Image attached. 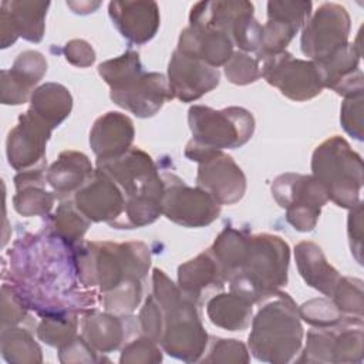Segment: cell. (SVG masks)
I'll return each instance as SVG.
<instances>
[{
	"mask_svg": "<svg viewBox=\"0 0 364 364\" xmlns=\"http://www.w3.org/2000/svg\"><path fill=\"white\" fill-rule=\"evenodd\" d=\"M246 246L247 236L230 226H226L209 249L226 282H229L240 267L246 253Z\"/></svg>",
	"mask_w": 364,
	"mask_h": 364,
	"instance_id": "4dcf8cb0",
	"label": "cell"
},
{
	"mask_svg": "<svg viewBox=\"0 0 364 364\" xmlns=\"http://www.w3.org/2000/svg\"><path fill=\"white\" fill-rule=\"evenodd\" d=\"M363 92L346 97L340 121L346 132L358 141H363Z\"/></svg>",
	"mask_w": 364,
	"mask_h": 364,
	"instance_id": "74e56055",
	"label": "cell"
},
{
	"mask_svg": "<svg viewBox=\"0 0 364 364\" xmlns=\"http://www.w3.org/2000/svg\"><path fill=\"white\" fill-rule=\"evenodd\" d=\"M310 1H269L267 23L263 26L262 46L257 51V61L280 51H284L294 34L311 16Z\"/></svg>",
	"mask_w": 364,
	"mask_h": 364,
	"instance_id": "2e32d148",
	"label": "cell"
},
{
	"mask_svg": "<svg viewBox=\"0 0 364 364\" xmlns=\"http://www.w3.org/2000/svg\"><path fill=\"white\" fill-rule=\"evenodd\" d=\"M94 171L88 156L77 151H64L47 169L46 179L58 196H67L82 188Z\"/></svg>",
	"mask_w": 364,
	"mask_h": 364,
	"instance_id": "d4e9b609",
	"label": "cell"
},
{
	"mask_svg": "<svg viewBox=\"0 0 364 364\" xmlns=\"http://www.w3.org/2000/svg\"><path fill=\"white\" fill-rule=\"evenodd\" d=\"M208 363H247L249 354L245 347L237 340H223L215 341L209 357L205 358Z\"/></svg>",
	"mask_w": 364,
	"mask_h": 364,
	"instance_id": "60d3db41",
	"label": "cell"
},
{
	"mask_svg": "<svg viewBox=\"0 0 364 364\" xmlns=\"http://www.w3.org/2000/svg\"><path fill=\"white\" fill-rule=\"evenodd\" d=\"M82 338L100 353L117 350L124 341L125 331L119 317L97 310H87L81 318Z\"/></svg>",
	"mask_w": 364,
	"mask_h": 364,
	"instance_id": "83f0119b",
	"label": "cell"
},
{
	"mask_svg": "<svg viewBox=\"0 0 364 364\" xmlns=\"http://www.w3.org/2000/svg\"><path fill=\"white\" fill-rule=\"evenodd\" d=\"M77 313H57L44 316L37 327V336L53 347H64L77 337Z\"/></svg>",
	"mask_w": 364,
	"mask_h": 364,
	"instance_id": "d6a6232c",
	"label": "cell"
},
{
	"mask_svg": "<svg viewBox=\"0 0 364 364\" xmlns=\"http://www.w3.org/2000/svg\"><path fill=\"white\" fill-rule=\"evenodd\" d=\"M47 71V61L38 51L18 54L10 70L1 71V102L18 105L27 101L31 88Z\"/></svg>",
	"mask_w": 364,
	"mask_h": 364,
	"instance_id": "7402d4cb",
	"label": "cell"
},
{
	"mask_svg": "<svg viewBox=\"0 0 364 364\" xmlns=\"http://www.w3.org/2000/svg\"><path fill=\"white\" fill-rule=\"evenodd\" d=\"M74 203L90 222H107L112 226L124 213L125 196L112 178L97 168L75 192Z\"/></svg>",
	"mask_w": 364,
	"mask_h": 364,
	"instance_id": "e0dca14e",
	"label": "cell"
},
{
	"mask_svg": "<svg viewBox=\"0 0 364 364\" xmlns=\"http://www.w3.org/2000/svg\"><path fill=\"white\" fill-rule=\"evenodd\" d=\"M264 300L252 321L250 351L264 363H289L299 353L303 341L299 307L283 291H276Z\"/></svg>",
	"mask_w": 364,
	"mask_h": 364,
	"instance_id": "5b68a950",
	"label": "cell"
},
{
	"mask_svg": "<svg viewBox=\"0 0 364 364\" xmlns=\"http://www.w3.org/2000/svg\"><path fill=\"white\" fill-rule=\"evenodd\" d=\"M64 54L67 61L77 67H88L95 60V53L92 47L84 40H71L64 47Z\"/></svg>",
	"mask_w": 364,
	"mask_h": 364,
	"instance_id": "ee69618b",
	"label": "cell"
},
{
	"mask_svg": "<svg viewBox=\"0 0 364 364\" xmlns=\"http://www.w3.org/2000/svg\"><path fill=\"white\" fill-rule=\"evenodd\" d=\"M252 301L235 291L213 296L206 304L210 321L229 331L245 330L250 324Z\"/></svg>",
	"mask_w": 364,
	"mask_h": 364,
	"instance_id": "f1b7e54d",
	"label": "cell"
},
{
	"mask_svg": "<svg viewBox=\"0 0 364 364\" xmlns=\"http://www.w3.org/2000/svg\"><path fill=\"white\" fill-rule=\"evenodd\" d=\"M225 282L220 267L209 250L188 260L178 269V287L193 301H198L208 287L220 289Z\"/></svg>",
	"mask_w": 364,
	"mask_h": 364,
	"instance_id": "4316f807",
	"label": "cell"
},
{
	"mask_svg": "<svg viewBox=\"0 0 364 364\" xmlns=\"http://www.w3.org/2000/svg\"><path fill=\"white\" fill-rule=\"evenodd\" d=\"M73 98L68 90L57 82H47L33 91L30 108L53 129L58 127L71 112Z\"/></svg>",
	"mask_w": 364,
	"mask_h": 364,
	"instance_id": "f546056e",
	"label": "cell"
},
{
	"mask_svg": "<svg viewBox=\"0 0 364 364\" xmlns=\"http://www.w3.org/2000/svg\"><path fill=\"white\" fill-rule=\"evenodd\" d=\"M58 236H26L10 252L13 286L28 309L48 316L90 310L95 293L78 290L74 252Z\"/></svg>",
	"mask_w": 364,
	"mask_h": 364,
	"instance_id": "6da1fadb",
	"label": "cell"
},
{
	"mask_svg": "<svg viewBox=\"0 0 364 364\" xmlns=\"http://www.w3.org/2000/svg\"><path fill=\"white\" fill-rule=\"evenodd\" d=\"M260 61L262 77L293 101L311 100L324 88L318 70L310 60L296 58L284 50Z\"/></svg>",
	"mask_w": 364,
	"mask_h": 364,
	"instance_id": "7c38bea8",
	"label": "cell"
},
{
	"mask_svg": "<svg viewBox=\"0 0 364 364\" xmlns=\"http://www.w3.org/2000/svg\"><path fill=\"white\" fill-rule=\"evenodd\" d=\"M28 307L18 296L13 286L3 283L1 286V323L3 327L16 326L26 317Z\"/></svg>",
	"mask_w": 364,
	"mask_h": 364,
	"instance_id": "ab89813d",
	"label": "cell"
},
{
	"mask_svg": "<svg viewBox=\"0 0 364 364\" xmlns=\"http://www.w3.org/2000/svg\"><path fill=\"white\" fill-rule=\"evenodd\" d=\"M104 81L109 85L111 100L141 118L155 115L172 98L168 80L159 73H145L135 53L109 61Z\"/></svg>",
	"mask_w": 364,
	"mask_h": 364,
	"instance_id": "52a82bcc",
	"label": "cell"
},
{
	"mask_svg": "<svg viewBox=\"0 0 364 364\" xmlns=\"http://www.w3.org/2000/svg\"><path fill=\"white\" fill-rule=\"evenodd\" d=\"M299 316L306 323L316 327H331L344 318L334 301L327 299H313L304 303L299 307Z\"/></svg>",
	"mask_w": 364,
	"mask_h": 364,
	"instance_id": "d590c367",
	"label": "cell"
},
{
	"mask_svg": "<svg viewBox=\"0 0 364 364\" xmlns=\"http://www.w3.org/2000/svg\"><path fill=\"white\" fill-rule=\"evenodd\" d=\"M162 213L172 222L186 228H200L212 223L220 213V205L202 188H191L172 175L162 173Z\"/></svg>",
	"mask_w": 364,
	"mask_h": 364,
	"instance_id": "4fadbf2b",
	"label": "cell"
},
{
	"mask_svg": "<svg viewBox=\"0 0 364 364\" xmlns=\"http://www.w3.org/2000/svg\"><path fill=\"white\" fill-rule=\"evenodd\" d=\"M289 257V245L282 237L267 233L247 236L242 264L229 280L230 291L252 303L267 299L287 283Z\"/></svg>",
	"mask_w": 364,
	"mask_h": 364,
	"instance_id": "8992f818",
	"label": "cell"
},
{
	"mask_svg": "<svg viewBox=\"0 0 364 364\" xmlns=\"http://www.w3.org/2000/svg\"><path fill=\"white\" fill-rule=\"evenodd\" d=\"M51 131L46 121L27 109L9 132L6 144L9 164L20 172L44 166L46 145Z\"/></svg>",
	"mask_w": 364,
	"mask_h": 364,
	"instance_id": "9a60e30c",
	"label": "cell"
},
{
	"mask_svg": "<svg viewBox=\"0 0 364 364\" xmlns=\"http://www.w3.org/2000/svg\"><path fill=\"white\" fill-rule=\"evenodd\" d=\"M97 168L109 175L125 196L124 213L112 225L114 228H142L158 219L162 213L165 186L146 152L129 148L115 158L97 161Z\"/></svg>",
	"mask_w": 364,
	"mask_h": 364,
	"instance_id": "7a4b0ae2",
	"label": "cell"
},
{
	"mask_svg": "<svg viewBox=\"0 0 364 364\" xmlns=\"http://www.w3.org/2000/svg\"><path fill=\"white\" fill-rule=\"evenodd\" d=\"M294 257L303 280L324 296H333L340 274L327 262L321 249L316 243L300 242L294 249Z\"/></svg>",
	"mask_w": 364,
	"mask_h": 364,
	"instance_id": "cb8c5ba5",
	"label": "cell"
},
{
	"mask_svg": "<svg viewBox=\"0 0 364 364\" xmlns=\"http://www.w3.org/2000/svg\"><path fill=\"white\" fill-rule=\"evenodd\" d=\"M78 282L108 293L125 283L142 282L151 264L148 247L141 242H88L74 252Z\"/></svg>",
	"mask_w": 364,
	"mask_h": 364,
	"instance_id": "3957f363",
	"label": "cell"
},
{
	"mask_svg": "<svg viewBox=\"0 0 364 364\" xmlns=\"http://www.w3.org/2000/svg\"><path fill=\"white\" fill-rule=\"evenodd\" d=\"M272 195L286 209L287 222L299 232L314 229L328 200L324 186L313 175L283 173L273 181Z\"/></svg>",
	"mask_w": 364,
	"mask_h": 364,
	"instance_id": "8fae6325",
	"label": "cell"
},
{
	"mask_svg": "<svg viewBox=\"0 0 364 364\" xmlns=\"http://www.w3.org/2000/svg\"><path fill=\"white\" fill-rule=\"evenodd\" d=\"M311 171L337 206L351 209L361 202L363 161L344 138L334 135L320 144L313 152Z\"/></svg>",
	"mask_w": 364,
	"mask_h": 364,
	"instance_id": "ba28073f",
	"label": "cell"
},
{
	"mask_svg": "<svg viewBox=\"0 0 364 364\" xmlns=\"http://www.w3.org/2000/svg\"><path fill=\"white\" fill-rule=\"evenodd\" d=\"M168 84L172 98L191 102L219 84V71L206 63L173 51L168 65Z\"/></svg>",
	"mask_w": 364,
	"mask_h": 364,
	"instance_id": "ac0fdd59",
	"label": "cell"
},
{
	"mask_svg": "<svg viewBox=\"0 0 364 364\" xmlns=\"http://www.w3.org/2000/svg\"><path fill=\"white\" fill-rule=\"evenodd\" d=\"M192 141L210 149L239 148L253 134V115L240 107L213 109L203 105H193L188 111Z\"/></svg>",
	"mask_w": 364,
	"mask_h": 364,
	"instance_id": "9c48e42d",
	"label": "cell"
},
{
	"mask_svg": "<svg viewBox=\"0 0 364 364\" xmlns=\"http://www.w3.org/2000/svg\"><path fill=\"white\" fill-rule=\"evenodd\" d=\"M43 171L44 166L21 171L14 178L17 193L13 198V203L14 209L23 216L46 215L54 205L55 196L43 188L47 181Z\"/></svg>",
	"mask_w": 364,
	"mask_h": 364,
	"instance_id": "484cf974",
	"label": "cell"
},
{
	"mask_svg": "<svg viewBox=\"0 0 364 364\" xmlns=\"http://www.w3.org/2000/svg\"><path fill=\"white\" fill-rule=\"evenodd\" d=\"M185 155L199 164L198 186L208 192L219 205H233L246 191V178L232 156L189 141Z\"/></svg>",
	"mask_w": 364,
	"mask_h": 364,
	"instance_id": "30bf717a",
	"label": "cell"
},
{
	"mask_svg": "<svg viewBox=\"0 0 364 364\" xmlns=\"http://www.w3.org/2000/svg\"><path fill=\"white\" fill-rule=\"evenodd\" d=\"M88 226L90 220L70 200L63 202L53 216L54 235L70 246L82 239Z\"/></svg>",
	"mask_w": 364,
	"mask_h": 364,
	"instance_id": "836d02e7",
	"label": "cell"
},
{
	"mask_svg": "<svg viewBox=\"0 0 364 364\" xmlns=\"http://www.w3.org/2000/svg\"><path fill=\"white\" fill-rule=\"evenodd\" d=\"M60 350V361L61 363H94L98 361L95 357V350L81 337H75L67 346L58 348Z\"/></svg>",
	"mask_w": 364,
	"mask_h": 364,
	"instance_id": "b9f144b4",
	"label": "cell"
},
{
	"mask_svg": "<svg viewBox=\"0 0 364 364\" xmlns=\"http://www.w3.org/2000/svg\"><path fill=\"white\" fill-rule=\"evenodd\" d=\"M1 354L9 363H41V350L31 333L16 326L1 330Z\"/></svg>",
	"mask_w": 364,
	"mask_h": 364,
	"instance_id": "1f68e13d",
	"label": "cell"
},
{
	"mask_svg": "<svg viewBox=\"0 0 364 364\" xmlns=\"http://www.w3.org/2000/svg\"><path fill=\"white\" fill-rule=\"evenodd\" d=\"M152 284V294L162 309L159 344L178 360L198 361L206 348L208 334L199 320L196 301L185 296L159 269L154 270Z\"/></svg>",
	"mask_w": 364,
	"mask_h": 364,
	"instance_id": "277c9868",
	"label": "cell"
},
{
	"mask_svg": "<svg viewBox=\"0 0 364 364\" xmlns=\"http://www.w3.org/2000/svg\"><path fill=\"white\" fill-rule=\"evenodd\" d=\"M232 38L216 28L188 26L182 30L178 41V51L186 57L200 60L210 67L225 65L233 54Z\"/></svg>",
	"mask_w": 364,
	"mask_h": 364,
	"instance_id": "44dd1931",
	"label": "cell"
},
{
	"mask_svg": "<svg viewBox=\"0 0 364 364\" xmlns=\"http://www.w3.org/2000/svg\"><path fill=\"white\" fill-rule=\"evenodd\" d=\"M225 74L228 80L237 85L255 82L262 77L257 58L250 57L243 51H236L225 64Z\"/></svg>",
	"mask_w": 364,
	"mask_h": 364,
	"instance_id": "8d00e7d4",
	"label": "cell"
},
{
	"mask_svg": "<svg viewBox=\"0 0 364 364\" xmlns=\"http://www.w3.org/2000/svg\"><path fill=\"white\" fill-rule=\"evenodd\" d=\"M350 16L337 3L321 4L304 24L301 51L313 63H320L348 44Z\"/></svg>",
	"mask_w": 364,
	"mask_h": 364,
	"instance_id": "5bb4252c",
	"label": "cell"
},
{
	"mask_svg": "<svg viewBox=\"0 0 364 364\" xmlns=\"http://www.w3.org/2000/svg\"><path fill=\"white\" fill-rule=\"evenodd\" d=\"M348 237L350 246L354 257L358 263L363 262V203L360 202L354 208H351L348 216Z\"/></svg>",
	"mask_w": 364,
	"mask_h": 364,
	"instance_id": "7bdbcfd3",
	"label": "cell"
},
{
	"mask_svg": "<svg viewBox=\"0 0 364 364\" xmlns=\"http://www.w3.org/2000/svg\"><path fill=\"white\" fill-rule=\"evenodd\" d=\"M68 7H71L74 10V13H81V14H87V13H92L98 6L100 3H90V1H85V3H74V1H68L67 3Z\"/></svg>",
	"mask_w": 364,
	"mask_h": 364,
	"instance_id": "f6af8a7d",
	"label": "cell"
},
{
	"mask_svg": "<svg viewBox=\"0 0 364 364\" xmlns=\"http://www.w3.org/2000/svg\"><path fill=\"white\" fill-rule=\"evenodd\" d=\"M48 1L14 0L1 1L0 7V37L1 48L13 44L17 37L38 43L44 36L46 14Z\"/></svg>",
	"mask_w": 364,
	"mask_h": 364,
	"instance_id": "d6986e66",
	"label": "cell"
},
{
	"mask_svg": "<svg viewBox=\"0 0 364 364\" xmlns=\"http://www.w3.org/2000/svg\"><path fill=\"white\" fill-rule=\"evenodd\" d=\"M132 121L121 114L109 111L101 115L90 132V145L97 161L111 159L131 148L134 141Z\"/></svg>",
	"mask_w": 364,
	"mask_h": 364,
	"instance_id": "603a6c76",
	"label": "cell"
},
{
	"mask_svg": "<svg viewBox=\"0 0 364 364\" xmlns=\"http://www.w3.org/2000/svg\"><path fill=\"white\" fill-rule=\"evenodd\" d=\"M108 13L121 36L134 44L149 41L159 27V9L155 1H111Z\"/></svg>",
	"mask_w": 364,
	"mask_h": 364,
	"instance_id": "ffe728a7",
	"label": "cell"
},
{
	"mask_svg": "<svg viewBox=\"0 0 364 364\" xmlns=\"http://www.w3.org/2000/svg\"><path fill=\"white\" fill-rule=\"evenodd\" d=\"M152 338L144 336L132 340L122 348L121 363H158L162 360L161 351Z\"/></svg>",
	"mask_w": 364,
	"mask_h": 364,
	"instance_id": "f35d334b",
	"label": "cell"
},
{
	"mask_svg": "<svg viewBox=\"0 0 364 364\" xmlns=\"http://www.w3.org/2000/svg\"><path fill=\"white\" fill-rule=\"evenodd\" d=\"M333 301L341 313L363 318V282L353 277H340L333 291Z\"/></svg>",
	"mask_w": 364,
	"mask_h": 364,
	"instance_id": "e575fe53",
	"label": "cell"
}]
</instances>
